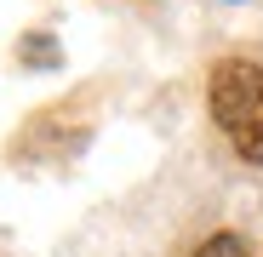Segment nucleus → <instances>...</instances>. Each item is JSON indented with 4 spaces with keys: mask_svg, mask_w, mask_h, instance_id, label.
I'll list each match as a JSON object with an SVG mask.
<instances>
[{
    "mask_svg": "<svg viewBox=\"0 0 263 257\" xmlns=\"http://www.w3.org/2000/svg\"><path fill=\"white\" fill-rule=\"evenodd\" d=\"M195 257H246V246H240L235 234H212V240H206Z\"/></svg>",
    "mask_w": 263,
    "mask_h": 257,
    "instance_id": "nucleus-3",
    "label": "nucleus"
},
{
    "mask_svg": "<svg viewBox=\"0 0 263 257\" xmlns=\"http://www.w3.org/2000/svg\"><path fill=\"white\" fill-rule=\"evenodd\" d=\"M17 52H23L29 63H40V69H52V63H58V46H52L46 34H23V40H17Z\"/></svg>",
    "mask_w": 263,
    "mask_h": 257,
    "instance_id": "nucleus-2",
    "label": "nucleus"
},
{
    "mask_svg": "<svg viewBox=\"0 0 263 257\" xmlns=\"http://www.w3.org/2000/svg\"><path fill=\"white\" fill-rule=\"evenodd\" d=\"M206 103H212V120L223 126V137L235 143V154L263 166V69L246 57H223L212 69Z\"/></svg>",
    "mask_w": 263,
    "mask_h": 257,
    "instance_id": "nucleus-1",
    "label": "nucleus"
}]
</instances>
